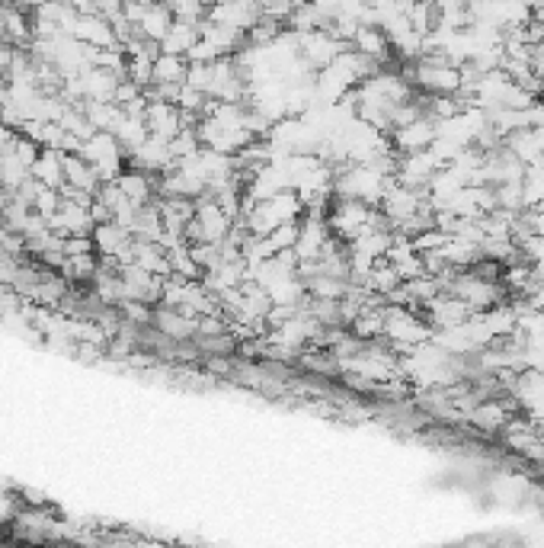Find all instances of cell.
<instances>
[{"label":"cell","mask_w":544,"mask_h":548,"mask_svg":"<svg viewBox=\"0 0 544 548\" xmlns=\"http://www.w3.org/2000/svg\"><path fill=\"white\" fill-rule=\"evenodd\" d=\"M416 83L426 87V91L439 93V97H448V93H455L458 87H462L464 77L455 64L442 62V58H426V62H420V68H416Z\"/></svg>","instance_id":"1"}]
</instances>
